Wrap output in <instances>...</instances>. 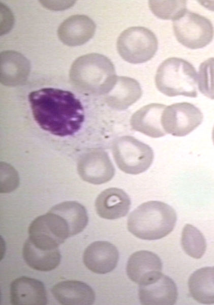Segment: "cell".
<instances>
[{"label": "cell", "mask_w": 214, "mask_h": 305, "mask_svg": "<svg viewBox=\"0 0 214 305\" xmlns=\"http://www.w3.org/2000/svg\"><path fill=\"white\" fill-rule=\"evenodd\" d=\"M177 286L173 280L162 272L139 285L140 302L144 305H172L177 299Z\"/></svg>", "instance_id": "obj_11"}, {"label": "cell", "mask_w": 214, "mask_h": 305, "mask_svg": "<svg viewBox=\"0 0 214 305\" xmlns=\"http://www.w3.org/2000/svg\"><path fill=\"white\" fill-rule=\"evenodd\" d=\"M72 85L79 92L88 94H107L114 85L117 76L115 67L106 56L89 53L77 58L69 73Z\"/></svg>", "instance_id": "obj_2"}, {"label": "cell", "mask_w": 214, "mask_h": 305, "mask_svg": "<svg viewBox=\"0 0 214 305\" xmlns=\"http://www.w3.org/2000/svg\"><path fill=\"white\" fill-rule=\"evenodd\" d=\"M148 5L154 14L163 19L174 20L187 10L186 1H149Z\"/></svg>", "instance_id": "obj_25"}, {"label": "cell", "mask_w": 214, "mask_h": 305, "mask_svg": "<svg viewBox=\"0 0 214 305\" xmlns=\"http://www.w3.org/2000/svg\"><path fill=\"white\" fill-rule=\"evenodd\" d=\"M198 83L201 93L214 100V57L209 58L200 65Z\"/></svg>", "instance_id": "obj_26"}, {"label": "cell", "mask_w": 214, "mask_h": 305, "mask_svg": "<svg viewBox=\"0 0 214 305\" xmlns=\"http://www.w3.org/2000/svg\"><path fill=\"white\" fill-rule=\"evenodd\" d=\"M28 101L35 120L42 129L54 135H73L84 122L83 107L69 91L43 88L30 93Z\"/></svg>", "instance_id": "obj_1"}, {"label": "cell", "mask_w": 214, "mask_h": 305, "mask_svg": "<svg viewBox=\"0 0 214 305\" xmlns=\"http://www.w3.org/2000/svg\"><path fill=\"white\" fill-rule=\"evenodd\" d=\"M158 89L168 97L197 96V73L193 66L178 57H170L159 66L155 76Z\"/></svg>", "instance_id": "obj_4"}, {"label": "cell", "mask_w": 214, "mask_h": 305, "mask_svg": "<svg viewBox=\"0 0 214 305\" xmlns=\"http://www.w3.org/2000/svg\"><path fill=\"white\" fill-rule=\"evenodd\" d=\"M158 47L157 38L149 29L132 26L119 36L116 47L120 56L126 62L138 64L152 58Z\"/></svg>", "instance_id": "obj_6"}, {"label": "cell", "mask_w": 214, "mask_h": 305, "mask_svg": "<svg viewBox=\"0 0 214 305\" xmlns=\"http://www.w3.org/2000/svg\"><path fill=\"white\" fill-rule=\"evenodd\" d=\"M177 220L174 209L159 201L143 203L128 217L127 228L135 236L144 240H157L168 235Z\"/></svg>", "instance_id": "obj_3"}, {"label": "cell", "mask_w": 214, "mask_h": 305, "mask_svg": "<svg viewBox=\"0 0 214 305\" xmlns=\"http://www.w3.org/2000/svg\"><path fill=\"white\" fill-rule=\"evenodd\" d=\"M96 26L94 21L84 15L71 16L59 26L57 35L69 46H77L88 42L94 36Z\"/></svg>", "instance_id": "obj_14"}, {"label": "cell", "mask_w": 214, "mask_h": 305, "mask_svg": "<svg viewBox=\"0 0 214 305\" xmlns=\"http://www.w3.org/2000/svg\"><path fill=\"white\" fill-rule=\"evenodd\" d=\"M142 90L139 82L126 76H117L114 85L106 94V101L115 110H124L137 102Z\"/></svg>", "instance_id": "obj_20"}, {"label": "cell", "mask_w": 214, "mask_h": 305, "mask_svg": "<svg viewBox=\"0 0 214 305\" xmlns=\"http://www.w3.org/2000/svg\"><path fill=\"white\" fill-rule=\"evenodd\" d=\"M30 71L29 61L15 51H4L0 55V80L8 86L22 85L25 83Z\"/></svg>", "instance_id": "obj_15"}, {"label": "cell", "mask_w": 214, "mask_h": 305, "mask_svg": "<svg viewBox=\"0 0 214 305\" xmlns=\"http://www.w3.org/2000/svg\"><path fill=\"white\" fill-rule=\"evenodd\" d=\"M188 285L190 295L196 301L214 303V266L204 267L193 272Z\"/></svg>", "instance_id": "obj_21"}, {"label": "cell", "mask_w": 214, "mask_h": 305, "mask_svg": "<svg viewBox=\"0 0 214 305\" xmlns=\"http://www.w3.org/2000/svg\"><path fill=\"white\" fill-rule=\"evenodd\" d=\"M162 263L154 253L145 250L135 252L127 262V274L133 282L142 284L161 273Z\"/></svg>", "instance_id": "obj_13"}, {"label": "cell", "mask_w": 214, "mask_h": 305, "mask_svg": "<svg viewBox=\"0 0 214 305\" xmlns=\"http://www.w3.org/2000/svg\"><path fill=\"white\" fill-rule=\"evenodd\" d=\"M51 292L56 300L64 305H90L95 300L93 289L79 281L59 282L53 286Z\"/></svg>", "instance_id": "obj_19"}, {"label": "cell", "mask_w": 214, "mask_h": 305, "mask_svg": "<svg viewBox=\"0 0 214 305\" xmlns=\"http://www.w3.org/2000/svg\"><path fill=\"white\" fill-rule=\"evenodd\" d=\"M23 258L32 268L41 271L55 269L60 263L61 255L57 249L46 250L36 247L28 238L22 250Z\"/></svg>", "instance_id": "obj_22"}, {"label": "cell", "mask_w": 214, "mask_h": 305, "mask_svg": "<svg viewBox=\"0 0 214 305\" xmlns=\"http://www.w3.org/2000/svg\"><path fill=\"white\" fill-rule=\"evenodd\" d=\"M166 106L151 103L137 110L131 116L130 125L133 130L152 138L165 136L161 123L162 113Z\"/></svg>", "instance_id": "obj_18"}, {"label": "cell", "mask_w": 214, "mask_h": 305, "mask_svg": "<svg viewBox=\"0 0 214 305\" xmlns=\"http://www.w3.org/2000/svg\"><path fill=\"white\" fill-rule=\"evenodd\" d=\"M10 301L14 305H44L47 303L43 283L36 279L21 277L10 285Z\"/></svg>", "instance_id": "obj_16"}, {"label": "cell", "mask_w": 214, "mask_h": 305, "mask_svg": "<svg viewBox=\"0 0 214 305\" xmlns=\"http://www.w3.org/2000/svg\"><path fill=\"white\" fill-rule=\"evenodd\" d=\"M118 259L119 253L116 247L104 241L90 243L85 249L83 255L85 266L98 274H105L112 271L116 267Z\"/></svg>", "instance_id": "obj_12"}, {"label": "cell", "mask_w": 214, "mask_h": 305, "mask_svg": "<svg viewBox=\"0 0 214 305\" xmlns=\"http://www.w3.org/2000/svg\"><path fill=\"white\" fill-rule=\"evenodd\" d=\"M181 245L185 252L195 259L201 258L206 249V242L203 234L189 224H187L182 229Z\"/></svg>", "instance_id": "obj_24"}, {"label": "cell", "mask_w": 214, "mask_h": 305, "mask_svg": "<svg viewBox=\"0 0 214 305\" xmlns=\"http://www.w3.org/2000/svg\"><path fill=\"white\" fill-rule=\"evenodd\" d=\"M131 200L122 189L110 188L102 191L95 201L97 214L107 220L117 219L125 217L129 212Z\"/></svg>", "instance_id": "obj_17"}, {"label": "cell", "mask_w": 214, "mask_h": 305, "mask_svg": "<svg viewBox=\"0 0 214 305\" xmlns=\"http://www.w3.org/2000/svg\"><path fill=\"white\" fill-rule=\"evenodd\" d=\"M78 172L80 177L89 183L100 185L111 180L115 168L106 152L99 148L88 150L78 162Z\"/></svg>", "instance_id": "obj_10"}, {"label": "cell", "mask_w": 214, "mask_h": 305, "mask_svg": "<svg viewBox=\"0 0 214 305\" xmlns=\"http://www.w3.org/2000/svg\"><path fill=\"white\" fill-rule=\"evenodd\" d=\"M173 28L177 40L192 49L205 47L214 36L213 26L209 19L188 10L173 20Z\"/></svg>", "instance_id": "obj_7"}, {"label": "cell", "mask_w": 214, "mask_h": 305, "mask_svg": "<svg viewBox=\"0 0 214 305\" xmlns=\"http://www.w3.org/2000/svg\"><path fill=\"white\" fill-rule=\"evenodd\" d=\"M63 218L67 223L70 236H73L82 232L88 221L85 207L76 201H66L52 207L50 210Z\"/></svg>", "instance_id": "obj_23"}, {"label": "cell", "mask_w": 214, "mask_h": 305, "mask_svg": "<svg viewBox=\"0 0 214 305\" xmlns=\"http://www.w3.org/2000/svg\"><path fill=\"white\" fill-rule=\"evenodd\" d=\"M112 153L115 162L123 172L136 175L147 170L154 158L152 148L130 136H123L113 142Z\"/></svg>", "instance_id": "obj_5"}, {"label": "cell", "mask_w": 214, "mask_h": 305, "mask_svg": "<svg viewBox=\"0 0 214 305\" xmlns=\"http://www.w3.org/2000/svg\"><path fill=\"white\" fill-rule=\"evenodd\" d=\"M203 119V114L198 107L188 102H181L166 107L161 123L166 134L182 137L197 128Z\"/></svg>", "instance_id": "obj_9"}, {"label": "cell", "mask_w": 214, "mask_h": 305, "mask_svg": "<svg viewBox=\"0 0 214 305\" xmlns=\"http://www.w3.org/2000/svg\"><path fill=\"white\" fill-rule=\"evenodd\" d=\"M14 17L10 9L1 3V35L8 34L12 28Z\"/></svg>", "instance_id": "obj_27"}, {"label": "cell", "mask_w": 214, "mask_h": 305, "mask_svg": "<svg viewBox=\"0 0 214 305\" xmlns=\"http://www.w3.org/2000/svg\"><path fill=\"white\" fill-rule=\"evenodd\" d=\"M212 140L213 143L214 144V126L213 127L212 131Z\"/></svg>", "instance_id": "obj_29"}, {"label": "cell", "mask_w": 214, "mask_h": 305, "mask_svg": "<svg viewBox=\"0 0 214 305\" xmlns=\"http://www.w3.org/2000/svg\"><path fill=\"white\" fill-rule=\"evenodd\" d=\"M29 239L36 247L54 250L70 237L67 224L58 215L49 211L34 219L28 227Z\"/></svg>", "instance_id": "obj_8"}, {"label": "cell", "mask_w": 214, "mask_h": 305, "mask_svg": "<svg viewBox=\"0 0 214 305\" xmlns=\"http://www.w3.org/2000/svg\"><path fill=\"white\" fill-rule=\"evenodd\" d=\"M42 5L47 9L53 11H60L72 7L75 1H40Z\"/></svg>", "instance_id": "obj_28"}]
</instances>
